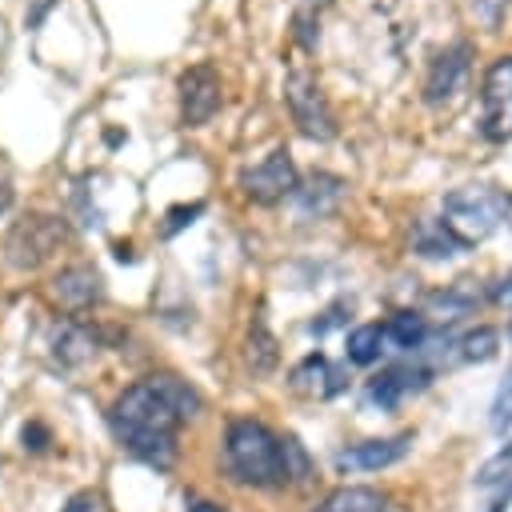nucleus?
Returning a JSON list of instances; mask_svg holds the SVG:
<instances>
[{"instance_id":"f257e3e1","label":"nucleus","mask_w":512,"mask_h":512,"mask_svg":"<svg viewBox=\"0 0 512 512\" xmlns=\"http://www.w3.org/2000/svg\"><path fill=\"white\" fill-rule=\"evenodd\" d=\"M200 404L204 400L188 380L172 372H156L132 384L128 392H120V400L108 412V424L136 460L164 472L176 460V428L192 420Z\"/></svg>"},{"instance_id":"f03ea898","label":"nucleus","mask_w":512,"mask_h":512,"mask_svg":"<svg viewBox=\"0 0 512 512\" xmlns=\"http://www.w3.org/2000/svg\"><path fill=\"white\" fill-rule=\"evenodd\" d=\"M224 464H228V472L240 484H252V488L288 484L280 436L268 424L248 420V416H240V420L228 424V432H224Z\"/></svg>"},{"instance_id":"7ed1b4c3","label":"nucleus","mask_w":512,"mask_h":512,"mask_svg":"<svg viewBox=\"0 0 512 512\" xmlns=\"http://www.w3.org/2000/svg\"><path fill=\"white\" fill-rule=\"evenodd\" d=\"M508 216H512V196H504L492 184H464L444 196V228L464 248L492 236Z\"/></svg>"},{"instance_id":"20e7f679","label":"nucleus","mask_w":512,"mask_h":512,"mask_svg":"<svg viewBox=\"0 0 512 512\" xmlns=\"http://www.w3.org/2000/svg\"><path fill=\"white\" fill-rule=\"evenodd\" d=\"M284 100H288V112H292V120H296V128L304 136H312V140H332L336 136V116L328 108V96H324L320 80L308 68L288 72Z\"/></svg>"},{"instance_id":"39448f33","label":"nucleus","mask_w":512,"mask_h":512,"mask_svg":"<svg viewBox=\"0 0 512 512\" xmlns=\"http://www.w3.org/2000/svg\"><path fill=\"white\" fill-rule=\"evenodd\" d=\"M60 244H64V220L48 216V212H32L8 232V264L12 268H40Z\"/></svg>"},{"instance_id":"423d86ee","label":"nucleus","mask_w":512,"mask_h":512,"mask_svg":"<svg viewBox=\"0 0 512 512\" xmlns=\"http://www.w3.org/2000/svg\"><path fill=\"white\" fill-rule=\"evenodd\" d=\"M296 188H300V176L288 148H272L264 160L240 172V192L256 204H276L284 196H296Z\"/></svg>"},{"instance_id":"0eeeda50","label":"nucleus","mask_w":512,"mask_h":512,"mask_svg":"<svg viewBox=\"0 0 512 512\" xmlns=\"http://www.w3.org/2000/svg\"><path fill=\"white\" fill-rule=\"evenodd\" d=\"M480 116L488 140L512 136V56H496L480 80Z\"/></svg>"},{"instance_id":"6e6552de","label":"nucleus","mask_w":512,"mask_h":512,"mask_svg":"<svg viewBox=\"0 0 512 512\" xmlns=\"http://www.w3.org/2000/svg\"><path fill=\"white\" fill-rule=\"evenodd\" d=\"M220 112V76L212 64H192L180 76V116L184 124L200 128Z\"/></svg>"},{"instance_id":"1a4fd4ad","label":"nucleus","mask_w":512,"mask_h":512,"mask_svg":"<svg viewBox=\"0 0 512 512\" xmlns=\"http://www.w3.org/2000/svg\"><path fill=\"white\" fill-rule=\"evenodd\" d=\"M412 448V436L400 432V436H384V440H360V444H348L336 452V468L340 472H380L396 460H404Z\"/></svg>"},{"instance_id":"9d476101","label":"nucleus","mask_w":512,"mask_h":512,"mask_svg":"<svg viewBox=\"0 0 512 512\" xmlns=\"http://www.w3.org/2000/svg\"><path fill=\"white\" fill-rule=\"evenodd\" d=\"M468 56H472V48L460 40V44L444 48L432 60L428 80H424V100L428 104H452L456 100V92L464 88V76H468Z\"/></svg>"},{"instance_id":"9b49d317","label":"nucleus","mask_w":512,"mask_h":512,"mask_svg":"<svg viewBox=\"0 0 512 512\" xmlns=\"http://www.w3.org/2000/svg\"><path fill=\"white\" fill-rule=\"evenodd\" d=\"M52 296H56L64 308L80 312V308H92V304L104 296V280H100V272H96L92 264H72V268H64V272L52 280Z\"/></svg>"},{"instance_id":"f8f14e48","label":"nucleus","mask_w":512,"mask_h":512,"mask_svg":"<svg viewBox=\"0 0 512 512\" xmlns=\"http://www.w3.org/2000/svg\"><path fill=\"white\" fill-rule=\"evenodd\" d=\"M292 388L296 392H304V396H320V400H328V396H336L340 388H344V372L324 356V352H308L296 368H292Z\"/></svg>"},{"instance_id":"ddd939ff","label":"nucleus","mask_w":512,"mask_h":512,"mask_svg":"<svg viewBox=\"0 0 512 512\" xmlns=\"http://www.w3.org/2000/svg\"><path fill=\"white\" fill-rule=\"evenodd\" d=\"M424 384H428V372H424V368H408V364L384 368L380 376L368 380V400L380 404V408H396L408 392H420Z\"/></svg>"},{"instance_id":"4468645a","label":"nucleus","mask_w":512,"mask_h":512,"mask_svg":"<svg viewBox=\"0 0 512 512\" xmlns=\"http://www.w3.org/2000/svg\"><path fill=\"white\" fill-rule=\"evenodd\" d=\"M316 512H388V500L376 492V488H364V484H344L336 492H328L320 500Z\"/></svg>"},{"instance_id":"2eb2a0df","label":"nucleus","mask_w":512,"mask_h":512,"mask_svg":"<svg viewBox=\"0 0 512 512\" xmlns=\"http://www.w3.org/2000/svg\"><path fill=\"white\" fill-rule=\"evenodd\" d=\"M276 360H280L276 336L268 332L264 316H256L252 328H248V368H252L256 376H268V372H276Z\"/></svg>"},{"instance_id":"dca6fc26","label":"nucleus","mask_w":512,"mask_h":512,"mask_svg":"<svg viewBox=\"0 0 512 512\" xmlns=\"http://www.w3.org/2000/svg\"><path fill=\"white\" fill-rule=\"evenodd\" d=\"M56 360L60 364H84L92 352H96V332L92 328H84V324H64L60 328V336H56Z\"/></svg>"},{"instance_id":"f3484780","label":"nucleus","mask_w":512,"mask_h":512,"mask_svg":"<svg viewBox=\"0 0 512 512\" xmlns=\"http://www.w3.org/2000/svg\"><path fill=\"white\" fill-rule=\"evenodd\" d=\"M384 340H388L384 324H356L348 332V348L344 352H348L352 364H376L380 352H384Z\"/></svg>"},{"instance_id":"a211bd4d","label":"nucleus","mask_w":512,"mask_h":512,"mask_svg":"<svg viewBox=\"0 0 512 512\" xmlns=\"http://www.w3.org/2000/svg\"><path fill=\"white\" fill-rule=\"evenodd\" d=\"M416 252L428 256V260H448V256L464 252V244L444 228V220H432V224H424L416 232Z\"/></svg>"},{"instance_id":"6ab92c4d","label":"nucleus","mask_w":512,"mask_h":512,"mask_svg":"<svg viewBox=\"0 0 512 512\" xmlns=\"http://www.w3.org/2000/svg\"><path fill=\"white\" fill-rule=\"evenodd\" d=\"M384 332H388V340L396 344V348H420L424 340H428V320L420 316V312H396L388 324H384Z\"/></svg>"},{"instance_id":"aec40b11","label":"nucleus","mask_w":512,"mask_h":512,"mask_svg":"<svg viewBox=\"0 0 512 512\" xmlns=\"http://www.w3.org/2000/svg\"><path fill=\"white\" fill-rule=\"evenodd\" d=\"M280 448H284V476H288V484L304 488V484L316 476V468H312V456L304 452V444H300L296 436H280Z\"/></svg>"},{"instance_id":"412c9836","label":"nucleus","mask_w":512,"mask_h":512,"mask_svg":"<svg viewBox=\"0 0 512 512\" xmlns=\"http://www.w3.org/2000/svg\"><path fill=\"white\" fill-rule=\"evenodd\" d=\"M456 348H460V360H476V364H484V360L496 356V348H500V332H496V328H476V332L460 336Z\"/></svg>"},{"instance_id":"4be33fe9","label":"nucleus","mask_w":512,"mask_h":512,"mask_svg":"<svg viewBox=\"0 0 512 512\" xmlns=\"http://www.w3.org/2000/svg\"><path fill=\"white\" fill-rule=\"evenodd\" d=\"M320 188H324V192H316V180H312L308 188H296V196H300V208H304V212L324 216V212L336 204V196H340V180H336V176H320Z\"/></svg>"},{"instance_id":"5701e85b","label":"nucleus","mask_w":512,"mask_h":512,"mask_svg":"<svg viewBox=\"0 0 512 512\" xmlns=\"http://www.w3.org/2000/svg\"><path fill=\"white\" fill-rule=\"evenodd\" d=\"M472 304H476V288H472V280H456L452 288H444V292L432 296V308H440L448 320L460 316V312H468Z\"/></svg>"},{"instance_id":"b1692460","label":"nucleus","mask_w":512,"mask_h":512,"mask_svg":"<svg viewBox=\"0 0 512 512\" xmlns=\"http://www.w3.org/2000/svg\"><path fill=\"white\" fill-rule=\"evenodd\" d=\"M508 472H512V444L508 448H500L480 472H476V484L480 488H492V484H500V480H508Z\"/></svg>"},{"instance_id":"393cba45","label":"nucleus","mask_w":512,"mask_h":512,"mask_svg":"<svg viewBox=\"0 0 512 512\" xmlns=\"http://www.w3.org/2000/svg\"><path fill=\"white\" fill-rule=\"evenodd\" d=\"M204 212V204L196 200V204H180V208H168V216H164V236H176L180 228H188L196 216Z\"/></svg>"},{"instance_id":"a878e982","label":"nucleus","mask_w":512,"mask_h":512,"mask_svg":"<svg viewBox=\"0 0 512 512\" xmlns=\"http://www.w3.org/2000/svg\"><path fill=\"white\" fill-rule=\"evenodd\" d=\"M512 424V376L500 384L496 400H492V428H508Z\"/></svg>"},{"instance_id":"bb28decb","label":"nucleus","mask_w":512,"mask_h":512,"mask_svg":"<svg viewBox=\"0 0 512 512\" xmlns=\"http://www.w3.org/2000/svg\"><path fill=\"white\" fill-rule=\"evenodd\" d=\"M64 512H104V504H100V496L80 492V496H72V500H68V508H64Z\"/></svg>"},{"instance_id":"cd10ccee","label":"nucleus","mask_w":512,"mask_h":512,"mask_svg":"<svg viewBox=\"0 0 512 512\" xmlns=\"http://www.w3.org/2000/svg\"><path fill=\"white\" fill-rule=\"evenodd\" d=\"M24 448L44 452V448H48V432H44L40 424H24Z\"/></svg>"},{"instance_id":"c85d7f7f","label":"nucleus","mask_w":512,"mask_h":512,"mask_svg":"<svg viewBox=\"0 0 512 512\" xmlns=\"http://www.w3.org/2000/svg\"><path fill=\"white\" fill-rule=\"evenodd\" d=\"M8 204H12V176L0 168V216L8 212Z\"/></svg>"},{"instance_id":"c756f323","label":"nucleus","mask_w":512,"mask_h":512,"mask_svg":"<svg viewBox=\"0 0 512 512\" xmlns=\"http://www.w3.org/2000/svg\"><path fill=\"white\" fill-rule=\"evenodd\" d=\"M56 0H32V12H28V24H40V16L52 8Z\"/></svg>"},{"instance_id":"7c9ffc66","label":"nucleus","mask_w":512,"mask_h":512,"mask_svg":"<svg viewBox=\"0 0 512 512\" xmlns=\"http://www.w3.org/2000/svg\"><path fill=\"white\" fill-rule=\"evenodd\" d=\"M496 300H500V304H512V276H504V280H500V288H496Z\"/></svg>"},{"instance_id":"2f4dec72","label":"nucleus","mask_w":512,"mask_h":512,"mask_svg":"<svg viewBox=\"0 0 512 512\" xmlns=\"http://www.w3.org/2000/svg\"><path fill=\"white\" fill-rule=\"evenodd\" d=\"M188 512H224V508H220V504H208V500H196Z\"/></svg>"}]
</instances>
